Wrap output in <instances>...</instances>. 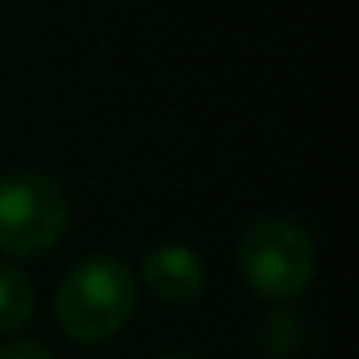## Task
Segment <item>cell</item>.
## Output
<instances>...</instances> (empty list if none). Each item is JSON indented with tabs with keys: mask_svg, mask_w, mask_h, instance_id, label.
I'll use <instances>...</instances> for the list:
<instances>
[{
	"mask_svg": "<svg viewBox=\"0 0 359 359\" xmlns=\"http://www.w3.org/2000/svg\"><path fill=\"white\" fill-rule=\"evenodd\" d=\"M134 306L137 285L130 268L106 254L78 261L57 289V320L64 334L81 345H99L123 331V324L134 317Z\"/></svg>",
	"mask_w": 359,
	"mask_h": 359,
	"instance_id": "cell-1",
	"label": "cell"
},
{
	"mask_svg": "<svg viewBox=\"0 0 359 359\" xmlns=\"http://www.w3.org/2000/svg\"><path fill=\"white\" fill-rule=\"evenodd\" d=\"M317 268L313 236L289 215H261L240 236V275L264 299L299 296Z\"/></svg>",
	"mask_w": 359,
	"mask_h": 359,
	"instance_id": "cell-2",
	"label": "cell"
},
{
	"mask_svg": "<svg viewBox=\"0 0 359 359\" xmlns=\"http://www.w3.org/2000/svg\"><path fill=\"white\" fill-rule=\"evenodd\" d=\"M71 219L67 194L57 180L36 169L0 176V254L39 257L60 243Z\"/></svg>",
	"mask_w": 359,
	"mask_h": 359,
	"instance_id": "cell-3",
	"label": "cell"
},
{
	"mask_svg": "<svg viewBox=\"0 0 359 359\" xmlns=\"http://www.w3.org/2000/svg\"><path fill=\"white\" fill-rule=\"evenodd\" d=\"M141 278L148 285V292L165 303V306H191L208 282L205 261L184 247V243H162L155 250H148L144 264H141Z\"/></svg>",
	"mask_w": 359,
	"mask_h": 359,
	"instance_id": "cell-4",
	"label": "cell"
},
{
	"mask_svg": "<svg viewBox=\"0 0 359 359\" xmlns=\"http://www.w3.org/2000/svg\"><path fill=\"white\" fill-rule=\"evenodd\" d=\"M36 310V289L15 264H0V331H18Z\"/></svg>",
	"mask_w": 359,
	"mask_h": 359,
	"instance_id": "cell-5",
	"label": "cell"
},
{
	"mask_svg": "<svg viewBox=\"0 0 359 359\" xmlns=\"http://www.w3.org/2000/svg\"><path fill=\"white\" fill-rule=\"evenodd\" d=\"M0 359H53V352L32 338H15L0 345Z\"/></svg>",
	"mask_w": 359,
	"mask_h": 359,
	"instance_id": "cell-6",
	"label": "cell"
},
{
	"mask_svg": "<svg viewBox=\"0 0 359 359\" xmlns=\"http://www.w3.org/2000/svg\"><path fill=\"white\" fill-rule=\"evenodd\" d=\"M158 359H201V355H191V352H169V355H158Z\"/></svg>",
	"mask_w": 359,
	"mask_h": 359,
	"instance_id": "cell-7",
	"label": "cell"
}]
</instances>
